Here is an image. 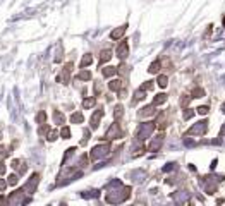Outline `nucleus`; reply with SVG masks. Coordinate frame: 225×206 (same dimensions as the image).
<instances>
[{
    "label": "nucleus",
    "mask_w": 225,
    "mask_h": 206,
    "mask_svg": "<svg viewBox=\"0 0 225 206\" xmlns=\"http://www.w3.org/2000/svg\"><path fill=\"white\" fill-rule=\"evenodd\" d=\"M70 120L72 122H83V115L81 114H74L72 117H70Z\"/></svg>",
    "instance_id": "11"
},
{
    "label": "nucleus",
    "mask_w": 225,
    "mask_h": 206,
    "mask_svg": "<svg viewBox=\"0 0 225 206\" xmlns=\"http://www.w3.org/2000/svg\"><path fill=\"white\" fill-rule=\"evenodd\" d=\"M62 136L64 137H69V127H64L62 129Z\"/></svg>",
    "instance_id": "17"
},
{
    "label": "nucleus",
    "mask_w": 225,
    "mask_h": 206,
    "mask_svg": "<svg viewBox=\"0 0 225 206\" xmlns=\"http://www.w3.org/2000/svg\"><path fill=\"white\" fill-rule=\"evenodd\" d=\"M83 105H84V108H89V107H93V105H95V98L84 100V103H83Z\"/></svg>",
    "instance_id": "10"
},
{
    "label": "nucleus",
    "mask_w": 225,
    "mask_h": 206,
    "mask_svg": "<svg viewBox=\"0 0 225 206\" xmlns=\"http://www.w3.org/2000/svg\"><path fill=\"white\" fill-rule=\"evenodd\" d=\"M158 69H160V64L155 62V64H151V67H150V72H158Z\"/></svg>",
    "instance_id": "13"
},
{
    "label": "nucleus",
    "mask_w": 225,
    "mask_h": 206,
    "mask_svg": "<svg viewBox=\"0 0 225 206\" xmlns=\"http://www.w3.org/2000/svg\"><path fill=\"white\" fill-rule=\"evenodd\" d=\"M127 50H129V47H127V41H124V43L117 48V55L120 57V59H124V57L127 55Z\"/></svg>",
    "instance_id": "3"
},
{
    "label": "nucleus",
    "mask_w": 225,
    "mask_h": 206,
    "mask_svg": "<svg viewBox=\"0 0 225 206\" xmlns=\"http://www.w3.org/2000/svg\"><path fill=\"white\" fill-rule=\"evenodd\" d=\"M223 24H225V19H223Z\"/></svg>",
    "instance_id": "19"
},
{
    "label": "nucleus",
    "mask_w": 225,
    "mask_h": 206,
    "mask_svg": "<svg viewBox=\"0 0 225 206\" xmlns=\"http://www.w3.org/2000/svg\"><path fill=\"white\" fill-rule=\"evenodd\" d=\"M101 115H103V112H96V114L93 115V119H91V127H93V129L98 127V120L101 119Z\"/></svg>",
    "instance_id": "4"
},
{
    "label": "nucleus",
    "mask_w": 225,
    "mask_h": 206,
    "mask_svg": "<svg viewBox=\"0 0 225 206\" xmlns=\"http://www.w3.org/2000/svg\"><path fill=\"white\" fill-rule=\"evenodd\" d=\"M115 72H117V69H115V67H107V69H103V76H107V77L114 76Z\"/></svg>",
    "instance_id": "6"
},
{
    "label": "nucleus",
    "mask_w": 225,
    "mask_h": 206,
    "mask_svg": "<svg viewBox=\"0 0 225 206\" xmlns=\"http://www.w3.org/2000/svg\"><path fill=\"white\" fill-rule=\"evenodd\" d=\"M110 57H112V53L108 50H105L103 53H101V57H100V64H103V62H107V60H110Z\"/></svg>",
    "instance_id": "5"
},
{
    "label": "nucleus",
    "mask_w": 225,
    "mask_h": 206,
    "mask_svg": "<svg viewBox=\"0 0 225 206\" xmlns=\"http://www.w3.org/2000/svg\"><path fill=\"white\" fill-rule=\"evenodd\" d=\"M88 64H91V57H89V55H86L84 59H83V62H81V67L88 65Z\"/></svg>",
    "instance_id": "14"
},
{
    "label": "nucleus",
    "mask_w": 225,
    "mask_h": 206,
    "mask_svg": "<svg viewBox=\"0 0 225 206\" xmlns=\"http://www.w3.org/2000/svg\"><path fill=\"white\" fill-rule=\"evenodd\" d=\"M153 129H155V124H151V122L141 125V127L137 129V137H139V139H146V137L153 132Z\"/></svg>",
    "instance_id": "1"
},
{
    "label": "nucleus",
    "mask_w": 225,
    "mask_h": 206,
    "mask_svg": "<svg viewBox=\"0 0 225 206\" xmlns=\"http://www.w3.org/2000/svg\"><path fill=\"white\" fill-rule=\"evenodd\" d=\"M198 112H199L201 115H205V114L208 112V107H199V108H198Z\"/></svg>",
    "instance_id": "15"
},
{
    "label": "nucleus",
    "mask_w": 225,
    "mask_h": 206,
    "mask_svg": "<svg viewBox=\"0 0 225 206\" xmlns=\"http://www.w3.org/2000/svg\"><path fill=\"white\" fill-rule=\"evenodd\" d=\"M167 100V95H158L155 98V101H153V105H160V103H163Z\"/></svg>",
    "instance_id": "8"
},
{
    "label": "nucleus",
    "mask_w": 225,
    "mask_h": 206,
    "mask_svg": "<svg viewBox=\"0 0 225 206\" xmlns=\"http://www.w3.org/2000/svg\"><path fill=\"white\" fill-rule=\"evenodd\" d=\"M223 112H225V107H223Z\"/></svg>",
    "instance_id": "20"
},
{
    "label": "nucleus",
    "mask_w": 225,
    "mask_h": 206,
    "mask_svg": "<svg viewBox=\"0 0 225 206\" xmlns=\"http://www.w3.org/2000/svg\"><path fill=\"white\" fill-rule=\"evenodd\" d=\"M120 86H122V84H120V81H112V83H110V89H115V91H117V89L120 88Z\"/></svg>",
    "instance_id": "12"
},
{
    "label": "nucleus",
    "mask_w": 225,
    "mask_h": 206,
    "mask_svg": "<svg viewBox=\"0 0 225 206\" xmlns=\"http://www.w3.org/2000/svg\"><path fill=\"white\" fill-rule=\"evenodd\" d=\"M167 81H169V79H167V76H160L158 77V84L162 86V88H165V86H167Z\"/></svg>",
    "instance_id": "9"
},
{
    "label": "nucleus",
    "mask_w": 225,
    "mask_h": 206,
    "mask_svg": "<svg viewBox=\"0 0 225 206\" xmlns=\"http://www.w3.org/2000/svg\"><path fill=\"white\" fill-rule=\"evenodd\" d=\"M124 31H126V28H119L117 31H114V33H112V38H114V40H117V38H120L122 34H124Z\"/></svg>",
    "instance_id": "7"
},
{
    "label": "nucleus",
    "mask_w": 225,
    "mask_h": 206,
    "mask_svg": "<svg viewBox=\"0 0 225 206\" xmlns=\"http://www.w3.org/2000/svg\"><path fill=\"white\" fill-rule=\"evenodd\" d=\"M108 153V146L105 144V146H96L95 150H93V160H98V158H101V156H105V154Z\"/></svg>",
    "instance_id": "2"
},
{
    "label": "nucleus",
    "mask_w": 225,
    "mask_h": 206,
    "mask_svg": "<svg viewBox=\"0 0 225 206\" xmlns=\"http://www.w3.org/2000/svg\"><path fill=\"white\" fill-rule=\"evenodd\" d=\"M45 119H47V115H45V114H43V112H41V114H40V115H38V122H43V120H45Z\"/></svg>",
    "instance_id": "18"
},
{
    "label": "nucleus",
    "mask_w": 225,
    "mask_h": 206,
    "mask_svg": "<svg viewBox=\"0 0 225 206\" xmlns=\"http://www.w3.org/2000/svg\"><path fill=\"white\" fill-rule=\"evenodd\" d=\"M79 77H81V79H89L91 76H89V72H81V74H79Z\"/></svg>",
    "instance_id": "16"
}]
</instances>
